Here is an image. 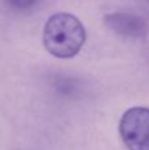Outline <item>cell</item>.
<instances>
[{"label":"cell","mask_w":149,"mask_h":150,"mask_svg":"<svg viewBox=\"0 0 149 150\" xmlns=\"http://www.w3.org/2000/svg\"><path fill=\"white\" fill-rule=\"evenodd\" d=\"M42 42L53 57L60 59L73 58L86 42V29L77 16L66 12L52 15L45 23Z\"/></svg>","instance_id":"cell-1"},{"label":"cell","mask_w":149,"mask_h":150,"mask_svg":"<svg viewBox=\"0 0 149 150\" xmlns=\"http://www.w3.org/2000/svg\"><path fill=\"white\" fill-rule=\"evenodd\" d=\"M119 132L128 150H149V108L127 109L120 119Z\"/></svg>","instance_id":"cell-2"},{"label":"cell","mask_w":149,"mask_h":150,"mask_svg":"<svg viewBox=\"0 0 149 150\" xmlns=\"http://www.w3.org/2000/svg\"><path fill=\"white\" fill-rule=\"evenodd\" d=\"M104 24L112 32L123 37H129V38H141L148 32V25L145 20L133 13H108L104 16Z\"/></svg>","instance_id":"cell-3"},{"label":"cell","mask_w":149,"mask_h":150,"mask_svg":"<svg viewBox=\"0 0 149 150\" xmlns=\"http://www.w3.org/2000/svg\"><path fill=\"white\" fill-rule=\"evenodd\" d=\"M12 7L18 8V9H26V8H31L32 5H34V3L37 0H7Z\"/></svg>","instance_id":"cell-4"}]
</instances>
